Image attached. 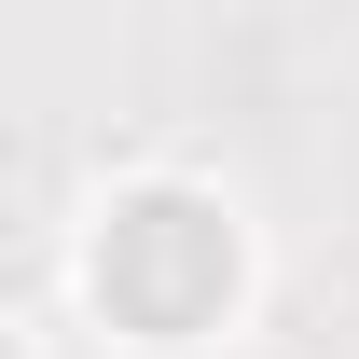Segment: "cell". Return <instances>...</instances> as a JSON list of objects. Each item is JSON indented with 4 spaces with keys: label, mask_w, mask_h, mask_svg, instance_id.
Instances as JSON below:
<instances>
[{
    "label": "cell",
    "mask_w": 359,
    "mask_h": 359,
    "mask_svg": "<svg viewBox=\"0 0 359 359\" xmlns=\"http://www.w3.org/2000/svg\"><path fill=\"white\" fill-rule=\"evenodd\" d=\"M97 276H111V304H138L152 332H180V318L235 276V249H222V222H208V208L152 194V208H125V235L97 249Z\"/></svg>",
    "instance_id": "6da1fadb"
}]
</instances>
